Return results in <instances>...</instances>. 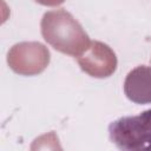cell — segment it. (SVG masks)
I'll use <instances>...</instances> for the list:
<instances>
[{
    "label": "cell",
    "mask_w": 151,
    "mask_h": 151,
    "mask_svg": "<svg viewBox=\"0 0 151 151\" xmlns=\"http://www.w3.org/2000/svg\"><path fill=\"white\" fill-rule=\"evenodd\" d=\"M109 136L120 150L151 151V109L112 122L109 125Z\"/></svg>",
    "instance_id": "cell-1"
}]
</instances>
